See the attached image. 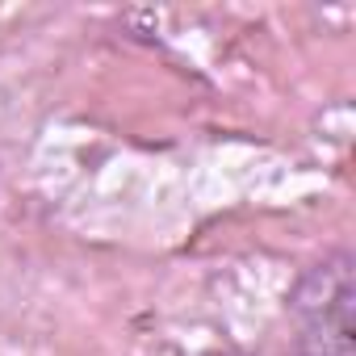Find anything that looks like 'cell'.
<instances>
[{
	"mask_svg": "<svg viewBox=\"0 0 356 356\" xmlns=\"http://www.w3.org/2000/svg\"><path fill=\"white\" fill-rule=\"evenodd\" d=\"M289 310L302 331V356H352V256L331 252L314 264Z\"/></svg>",
	"mask_w": 356,
	"mask_h": 356,
	"instance_id": "1",
	"label": "cell"
}]
</instances>
